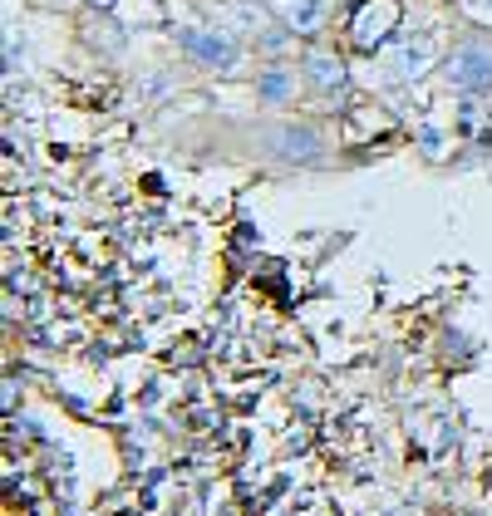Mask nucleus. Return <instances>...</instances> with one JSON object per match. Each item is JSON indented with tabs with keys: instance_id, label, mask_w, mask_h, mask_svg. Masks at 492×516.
<instances>
[{
	"instance_id": "obj_6",
	"label": "nucleus",
	"mask_w": 492,
	"mask_h": 516,
	"mask_svg": "<svg viewBox=\"0 0 492 516\" xmlns=\"http://www.w3.org/2000/svg\"><path fill=\"white\" fill-rule=\"evenodd\" d=\"M306 69H310V79H315L320 89H335V84L345 79L340 59H330V55H310V59H306Z\"/></svg>"
},
{
	"instance_id": "obj_2",
	"label": "nucleus",
	"mask_w": 492,
	"mask_h": 516,
	"mask_svg": "<svg viewBox=\"0 0 492 516\" xmlns=\"http://www.w3.org/2000/svg\"><path fill=\"white\" fill-rule=\"evenodd\" d=\"M448 79L458 89H492V45H463L458 55L448 59Z\"/></svg>"
},
{
	"instance_id": "obj_5",
	"label": "nucleus",
	"mask_w": 492,
	"mask_h": 516,
	"mask_svg": "<svg viewBox=\"0 0 492 516\" xmlns=\"http://www.w3.org/2000/svg\"><path fill=\"white\" fill-rule=\"evenodd\" d=\"M256 94H261V99H286V94H296V74L271 69V74H261V79H256Z\"/></svg>"
},
{
	"instance_id": "obj_7",
	"label": "nucleus",
	"mask_w": 492,
	"mask_h": 516,
	"mask_svg": "<svg viewBox=\"0 0 492 516\" xmlns=\"http://www.w3.org/2000/svg\"><path fill=\"white\" fill-rule=\"evenodd\" d=\"M429 64V45H404L399 50V74H419Z\"/></svg>"
},
{
	"instance_id": "obj_3",
	"label": "nucleus",
	"mask_w": 492,
	"mask_h": 516,
	"mask_svg": "<svg viewBox=\"0 0 492 516\" xmlns=\"http://www.w3.org/2000/svg\"><path fill=\"white\" fill-rule=\"evenodd\" d=\"M271 148H276L286 163H310V158H320V143H315L310 128H281Z\"/></svg>"
},
{
	"instance_id": "obj_1",
	"label": "nucleus",
	"mask_w": 492,
	"mask_h": 516,
	"mask_svg": "<svg viewBox=\"0 0 492 516\" xmlns=\"http://www.w3.org/2000/svg\"><path fill=\"white\" fill-rule=\"evenodd\" d=\"M178 45L187 50V59H197V64H207V69H232V59H237V45H232L227 35L202 30V25L178 30Z\"/></svg>"
},
{
	"instance_id": "obj_4",
	"label": "nucleus",
	"mask_w": 492,
	"mask_h": 516,
	"mask_svg": "<svg viewBox=\"0 0 492 516\" xmlns=\"http://www.w3.org/2000/svg\"><path fill=\"white\" fill-rule=\"evenodd\" d=\"M286 10V25L291 30H320V20H325V5L320 0H291V5H281Z\"/></svg>"
}]
</instances>
